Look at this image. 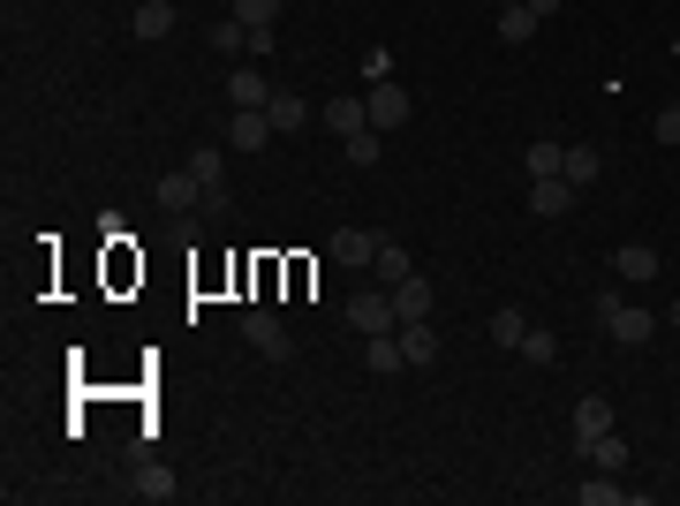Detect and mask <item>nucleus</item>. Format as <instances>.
Here are the masks:
<instances>
[{"mask_svg": "<svg viewBox=\"0 0 680 506\" xmlns=\"http://www.w3.org/2000/svg\"><path fill=\"white\" fill-rule=\"evenodd\" d=\"M597 326L620 340V348H642V340L658 333V318H650L642 302H620V296H597Z\"/></svg>", "mask_w": 680, "mask_h": 506, "instance_id": "nucleus-1", "label": "nucleus"}, {"mask_svg": "<svg viewBox=\"0 0 680 506\" xmlns=\"http://www.w3.org/2000/svg\"><path fill=\"white\" fill-rule=\"evenodd\" d=\"M243 340H250L265 363H288V355H296V333H288V326H280L265 302H257V310H243Z\"/></svg>", "mask_w": 680, "mask_h": 506, "instance_id": "nucleus-2", "label": "nucleus"}, {"mask_svg": "<svg viewBox=\"0 0 680 506\" xmlns=\"http://www.w3.org/2000/svg\"><path fill=\"white\" fill-rule=\"evenodd\" d=\"M340 318H348V326H356L363 340H371V333H401V310H393V288H385V296H356L348 310H340Z\"/></svg>", "mask_w": 680, "mask_h": 506, "instance_id": "nucleus-3", "label": "nucleus"}, {"mask_svg": "<svg viewBox=\"0 0 680 506\" xmlns=\"http://www.w3.org/2000/svg\"><path fill=\"white\" fill-rule=\"evenodd\" d=\"M272 136H280V128L265 122V106H235V114H227V152H265Z\"/></svg>", "mask_w": 680, "mask_h": 506, "instance_id": "nucleus-4", "label": "nucleus"}, {"mask_svg": "<svg viewBox=\"0 0 680 506\" xmlns=\"http://www.w3.org/2000/svg\"><path fill=\"white\" fill-rule=\"evenodd\" d=\"M363 114H371V128H401L409 114H416V99H409V91H401L393 76H385V84H371V99H363Z\"/></svg>", "mask_w": 680, "mask_h": 506, "instance_id": "nucleus-5", "label": "nucleus"}, {"mask_svg": "<svg viewBox=\"0 0 680 506\" xmlns=\"http://www.w3.org/2000/svg\"><path fill=\"white\" fill-rule=\"evenodd\" d=\"M612 272H620L628 288H650V280H658V250H650V242H612Z\"/></svg>", "mask_w": 680, "mask_h": 506, "instance_id": "nucleus-6", "label": "nucleus"}, {"mask_svg": "<svg viewBox=\"0 0 680 506\" xmlns=\"http://www.w3.org/2000/svg\"><path fill=\"white\" fill-rule=\"evenodd\" d=\"M529 211H537V219H559V211H575V182H567V174H545V182H529Z\"/></svg>", "mask_w": 680, "mask_h": 506, "instance_id": "nucleus-7", "label": "nucleus"}, {"mask_svg": "<svg viewBox=\"0 0 680 506\" xmlns=\"http://www.w3.org/2000/svg\"><path fill=\"white\" fill-rule=\"evenodd\" d=\"M612 401H605V393H583V401H575V446H590V438H605V431H612Z\"/></svg>", "mask_w": 680, "mask_h": 506, "instance_id": "nucleus-8", "label": "nucleus"}, {"mask_svg": "<svg viewBox=\"0 0 680 506\" xmlns=\"http://www.w3.org/2000/svg\"><path fill=\"white\" fill-rule=\"evenodd\" d=\"M227 106H272V84H265V69H227Z\"/></svg>", "mask_w": 680, "mask_h": 506, "instance_id": "nucleus-9", "label": "nucleus"}, {"mask_svg": "<svg viewBox=\"0 0 680 506\" xmlns=\"http://www.w3.org/2000/svg\"><path fill=\"white\" fill-rule=\"evenodd\" d=\"M318 128H326V136H340V144H348L356 128H371V114H363V99H326V114H318Z\"/></svg>", "mask_w": 680, "mask_h": 506, "instance_id": "nucleus-10", "label": "nucleus"}, {"mask_svg": "<svg viewBox=\"0 0 680 506\" xmlns=\"http://www.w3.org/2000/svg\"><path fill=\"white\" fill-rule=\"evenodd\" d=\"M265 122L280 128V136H302V128H310V106H302V91H272V106H265Z\"/></svg>", "mask_w": 680, "mask_h": 506, "instance_id": "nucleus-11", "label": "nucleus"}, {"mask_svg": "<svg viewBox=\"0 0 680 506\" xmlns=\"http://www.w3.org/2000/svg\"><path fill=\"white\" fill-rule=\"evenodd\" d=\"M371 265H379V288H401V280H416V257L401 250L393 235H379V257H371Z\"/></svg>", "mask_w": 680, "mask_h": 506, "instance_id": "nucleus-12", "label": "nucleus"}, {"mask_svg": "<svg viewBox=\"0 0 680 506\" xmlns=\"http://www.w3.org/2000/svg\"><path fill=\"white\" fill-rule=\"evenodd\" d=\"M197 197H205V182H197V174H189V167L159 174V205H167V211H189V205H197Z\"/></svg>", "mask_w": 680, "mask_h": 506, "instance_id": "nucleus-13", "label": "nucleus"}, {"mask_svg": "<svg viewBox=\"0 0 680 506\" xmlns=\"http://www.w3.org/2000/svg\"><path fill=\"white\" fill-rule=\"evenodd\" d=\"M431 280L424 272H416V280H401V288H393V310H401V326H416V318H431Z\"/></svg>", "mask_w": 680, "mask_h": 506, "instance_id": "nucleus-14", "label": "nucleus"}, {"mask_svg": "<svg viewBox=\"0 0 680 506\" xmlns=\"http://www.w3.org/2000/svg\"><path fill=\"white\" fill-rule=\"evenodd\" d=\"M189 174L205 182V197H213V205H227V197H219V174H227V152H219V144H197V152H189Z\"/></svg>", "mask_w": 680, "mask_h": 506, "instance_id": "nucleus-15", "label": "nucleus"}, {"mask_svg": "<svg viewBox=\"0 0 680 506\" xmlns=\"http://www.w3.org/2000/svg\"><path fill=\"white\" fill-rule=\"evenodd\" d=\"M167 31H174V0H136V39L159 45Z\"/></svg>", "mask_w": 680, "mask_h": 506, "instance_id": "nucleus-16", "label": "nucleus"}, {"mask_svg": "<svg viewBox=\"0 0 680 506\" xmlns=\"http://www.w3.org/2000/svg\"><path fill=\"white\" fill-rule=\"evenodd\" d=\"M537 23H545V16H537V8H522V0L499 8V45H529V39H537Z\"/></svg>", "mask_w": 680, "mask_h": 506, "instance_id": "nucleus-17", "label": "nucleus"}, {"mask_svg": "<svg viewBox=\"0 0 680 506\" xmlns=\"http://www.w3.org/2000/svg\"><path fill=\"white\" fill-rule=\"evenodd\" d=\"M333 257H340V265H371V257H379V235H371V227H340Z\"/></svg>", "mask_w": 680, "mask_h": 506, "instance_id": "nucleus-18", "label": "nucleus"}, {"mask_svg": "<svg viewBox=\"0 0 680 506\" xmlns=\"http://www.w3.org/2000/svg\"><path fill=\"white\" fill-rule=\"evenodd\" d=\"M583 462H590V468H612V476L628 468V438H620V423H612L605 438H590V446H583Z\"/></svg>", "mask_w": 680, "mask_h": 506, "instance_id": "nucleus-19", "label": "nucleus"}, {"mask_svg": "<svg viewBox=\"0 0 680 506\" xmlns=\"http://www.w3.org/2000/svg\"><path fill=\"white\" fill-rule=\"evenodd\" d=\"M522 167H529V182H545V174H567V152H559L553 136H537V144L522 152Z\"/></svg>", "mask_w": 680, "mask_h": 506, "instance_id": "nucleus-20", "label": "nucleus"}, {"mask_svg": "<svg viewBox=\"0 0 680 506\" xmlns=\"http://www.w3.org/2000/svg\"><path fill=\"white\" fill-rule=\"evenodd\" d=\"M401 355H409V363H431V355H439V326H431V318L401 326Z\"/></svg>", "mask_w": 680, "mask_h": 506, "instance_id": "nucleus-21", "label": "nucleus"}, {"mask_svg": "<svg viewBox=\"0 0 680 506\" xmlns=\"http://www.w3.org/2000/svg\"><path fill=\"white\" fill-rule=\"evenodd\" d=\"M205 39H213V53H250V23H243V16H219Z\"/></svg>", "mask_w": 680, "mask_h": 506, "instance_id": "nucleus-22", "label": "nucleus"}, {"mask_svg": "<svg viewBox=\"0 0 680 506\" xmlns=\"http://www.w3.org/2000/svg\"><path fill=\"white\" fill-rule=\"evenodd\" d=\"M597 174H605V152H597V144H567V182L583 189V182H597Z\"/></svg>", "mask_w": 680, "mask_h": 506, "instance_id": "nucleus-23", "label": "nucleus"}, {"mask_svg": "<svg viewBox=\"0 0 680 506\" xmlns=\"http://www.w3.org/2000/svg\"><path fill=\"white\" fill-rule=\"evenodd\" d=\"M379 136L385 128H356V136L340 144V159H348V167H379Z\"/></svg>", "mask_w": 680, "mask_h": 506, "instance_id": "nucleus-24", "label": "nucleus"}, {"mask_svg": "<svg viewBox=\"0 0 680 506\" xmlns=\"http://www.w3.org/2000/svg\"><path fill=\"white\" fill-rule=\"evenodd\" d=\"M575 499H583V506H620V499H628V492L612 484V468H597L590 484H575Z\"/></svg>", "mask_w": 680, "mask_h": 506, "instance_id": "nucleus-25", "label": "nucleus"}, {"mask_svg": "<svg viewBox=\"0 0 680 506\" xmlns=\"http://www.w3.org/2000/svg\"><path fill=\"white\" fill-rule=\"evenodd\" d=\"M136 499H174V468L144 462V468H136Z\"/></svg>", "mask_w": 680, "mask_h": 506, "instance_id": "nucleus-26", "label": "nucleus"}, {"mask_svg": "<svg viewBox=\"0 0 680 506\" xmlns=\"http://www.w3.org/2000/svg\"><path fill=\"white\" fill-rule=\"evenodd\" d=\"M522 333H529V318H522L514 302H499V318H492V340H499V348H522Z\"/></svg>", "mask_w": 680, "mask_h": 506, "instance_id": "nucleus-27", "label": "nucleus"}, {"mask_svg": "<svg viewBox=\"0 0 680 506\" xmlns=\"http://www.w3.org/2000/svg\"><path fill=\"white\" fill-rule=\"evenodd\" d=\"M514 355H522V363H553V355H559V340L545 333V326H529V333H522V348H514Z\"/></svg>", "mask_w": 680, "mask_h": 506, "instance_id": "nucleus-28", "label": "nucleus"}, {"mask_svg": "<svg viewBox=\"0 0 680 506\" xmlns=\"http://www.w3.org/2000/svg\"><path fill=\"white\" fill-rule=\"evenodd\" d=\"M235 16H243V23H280V0H235Z\"/></svg>", "mask_w": 680, "mask_h": 506, "instance_id": "nucleus-29", "label": "nucleus"}, {"mask_svg": "<svg viewBox=\"0 0 680 506\" xmlns=\"http://www.w3.org/2000/svg\"><path fill=\"white\" fill-rule=\"evenodd\" d=\"M650 136H658V144H680V106H658V114H650Z\"/></svg>", "mask_w": 680, "mask_h": 506, "instance_id": "nucleus-30", "label": "nucleus"}, {"mask_svg": "<svg viewBox=\"0 0 680 506\" xmlns=\"http://www.w3.org/2000/svg\"><path fill=\"white\" fill-rule=\"evenodd\" d=\"M363 76H371V84H385V76H393V53H385V45H371V53H363Z\"/></svg>", "mask_w": 680, "mask_h": 506, "instance_id": "nucleus-31", "label": "nucleus"}, {"mask_svg": "<svg viewBox=\"0 0 680 506\" xmlns=\"http://www.w3.org/2000/svg\"><path fill=\"white\" fill-rule=\"evenodd\" d=\"M522 8H537V16H559V0H522Z\"/></svg>", "mask_w": 680, "mask_h": 506, "instance_id": "nucleus-32", "label": "nucleus"}, {"mask_svg": "<svg viewBox=\"0 0 680 506\" xmlns=\"http://www.w3.org/2000/svg\"><path fill=\"white\" fill-rule=\"evenodd\" d=\"M673 326H680V302H673Z\"/></svg>", "mask_w": 680, "mask_h": 506, "instance_id": "nucleus-33", "label": "nucleus"}]
</instances>
